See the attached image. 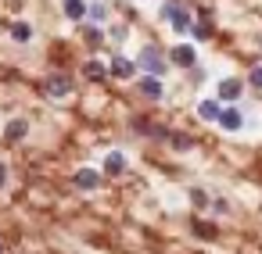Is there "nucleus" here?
<instances>
[{"label": "nucleus", "instance_id": "obj_1", "mask_svg": "<svg viewBox=\"0 0 262 254\" xmlns=\"http://www.w3.org/2000/svg\"><path fill=\"white\" fill-rule=\"evenodd\" d=\"M162 18H165L176 33H190V26H194V18H190V11H187L183 0H169V4L162 8Z\"/></svg>", "mask_w": 262, "mask_h": 254}, {"label": "nucleus", "instance_id": "obj_2", "mask_svg": "<svg viewBox=\"0 0 262 254\" xmlns=\"http://www.w3.org/2000/svg\"><path fill=\"white\" fill-rule=\"evenodd\" d=\"M137 65H140L147 75H158V79H162V72H165V65H169V61L158 54V47H144V50H140V58H137Z\"/></svg>", "mask_w": 262, "mask_h": 254}, {"label": "nucleus", "instance_id": "obj_3", "mask_svg": "<svg viewBox=\"0 0 262 254\" xmlns=\"http://www.w3.org/2000/svg\"><path fill=\"white\" fill-rule=\"evenodd\" d=\"M169 61H172V65H180V68H194L198 54H194V47H190V43H180V47H172Z\"/></svg>", "mask_w": 262, "mask_h": 254}, {"label": "nucleus", "instance_id": "obj_4", "mask_svg": "<svg viewBox=\"0 0 262 254\" xmlns=\"http://www.w3.org/2000/svg\"><path fill=\"white\" fill-rule=\"evenodd\" d=\"M219 125H223L226 133H237V129L244 125V115H241V108H223V115H219Z\"/></svg>", "mask_w": 262, "mask_h": 254}, {"label": "nucleus", "instance_id": "obj_5", "mask_svg": "<svg viewBox=\"0 0 262 254\" xmlns=\"http://www.w3.org/2000/svg\"><path fill=\"white\" fill-rule=\"evenodd\" d=\"M108 72H112L115 79H129V75L137 72V65H133L129 58H112V65H108Z\"/></svg>", "mask_w": 262, "mask_h": 254}, {"label": "nucleus", "instance_id": "obj_6", "mask_svg": "<svg viewBox=\"0 0 262 254\" xmlns=\"http://www.w3.org/2000/svg\"><path fill=\"white\" fill-rule=\"evenodd\" d=\"M69 90H72L69 75H51V79H47V93H51V97H69Z\"/></svg>", "mask_w": 262, "mask_h": 254}, {"label": "nucleus", "instance_id": "obj_7", "mask_svg": "<svg viewBox=\"0 0 262 254\" xmlns=\"http://www.w3.org/2000/svg\"><path fill=\"white\" fill-rule=\"evenodd\" d=\"M140 93L151 97V100H158V97H162V79H158V75H144V79H140Z\"/></svg>", "mask_w": 262, "mask_h": 254}, {"label": "nucleus", "instance_id": "obj_8", "mask_svg": "<svg viewBox=\"0 0 262 254\" xmlns=\"http://www.w3.org/2000/svg\"><path fill=\"white\" fill-rule=\"evenodd\" d=\"M241 90H244L241 79H223V83H219V100H237Z\"/></svg>", "mask_w": 262, "mask_h": 254}, {"label": "nucleus", "instance_id": "obj_9", "mask_svg": "<svg viewBox=\"0 0 262 254\" xmlns=\"http://www.w3.org/2000/svg\"><path fill=\"white\" fill-rule=\"evenodd\" d=\"M198 115H201L205 122H219V115H223V104H219V100H201V104H198Z\"/></svg>", "mask_w": 262, "mask_h": 254}, {"label": "nucleus", "instance_id": "obj_10", "mask_svg": "<svg viewBox=\"0 0 262 254\" xmlns=\"http://www.w3.org/2000/svg\"><path fill=\"white\" fill-rule=\"evenodd\" d=\"M97 183H101V175H97L94 168H79V172H76V186H79V190H97Z\"/></svg>", "mask_w": 262, "mask_h": 254}, {"label": "nucleus", "instance_id": "obj_11", "mask_svg": "<svg viewBox=\"0 0 262 254\" xmlns=\"http://www.w3.org/2000/svg\"><path fill=\"white\" fill-rule=\"evenodd\" d=\"M104 172H108V175H122V172H126V158H122L119 150H112V154L104 158Z\"/></svg>", "mask_w": 262, "mask_h": 254}, {"label": "nucleus", "instance_id": "obj_12", "mask_svg": "<svg viewBox=\"0 0 262 254\" xmlns=\"http://www.w3.org/2000/svg\"><path fill=\"white\" fill-rule=\"evenodd\" d=\"M26 133H29V122H26V118H11V122H8V129H4V136H8V140H22Z\"/></svg>", "mask_w": 262, "mask_h": 254}, {"label": "nucleus", "instance_id": "obj_13", "mask_svg": "<svg viewBox=\"0 0 262 254\" xmlns=\"http://www.w3.org/2000/svg\"><path fill=\"white\" fill-rule=\"evenodd\" d=\"M65 15L72 22H83L86 18V4H83V0H65Z\"/></svg>", "mask_w": 262, "mask_h": 254}, {"label": "nucleus", "instance_id": "obj_14", "mask_svg": "<svg viewBox=\"0 0 262 254\" xmlns=\"http://www.w3.org/2000/svg\"><path fill=\"white\" fill-rule=\"evenodd\" d=\"M11 40L29 43V40H33V26H29V22H15V26H11Z\"/></svg>", "mask_w": 262, "mask_h": 254}, {"label": "nucleus", "instance_id": "obj_15", "mask_svg": "<svg viewBox=\"0 0 262 254\" xmlns=\"http://www.w3.org/2000/svg\"><path fill=\"white\" fill-rule=\"evenodd\" d=\"M190 33H194V40H208L212 36V26L208 22H198V26H190Z\"/></svg>", "mask_w": 262, "mask_h": 254}, {"label": "nucleus", "instance_id": "obj_16", "mask_svg": "<svg viewBox=\"0 0 262 254\" xmlns=\"http://www.w3.org/2000/svg\"><path fill=\"white\" fill-rule=\"evenodd\" d=\"M104 72H108V68H104L101 61H90V65H86V75H90V79H104Z\"/></svg>", "mask_w": 262, "mask_h": 254}, {"label": "nucleus", "instance_id": "obj_17", "mask_svg": "<svg viewBox=\"0 0 262 254\" xmlns=\"http://www.w3.org/2000/svg\"><path fill=\"white\" fill-rule=\"evenodd\" d=\"M248 83H251V86H258V90H262V65H258V68H251V75H248Z\"/></svg>", "mask_w": 262, "mask_h": 254}, {"label": "nucleus", "instance_id": "obj_18", "mask_svg": "<svg viewBox=\"0 0 262 254\" xmlns=\"http://www.w3.org/2000/svg\"><path fill=\"white\" fill-rule=\"evenodd\" d=\"M86 15H90V18H97V22H101V18H104V15H108V11H104V8H101V4H94V8H86Z\"/></svg>", "mask_w": 262, "mask_h": 254}, {"label": "nucleus", "instance_id": "obj_19", "mask_svg": "<svg viewBox=\"0 0 262 254\" xmlns=\"http://www.w3.org/2000/svg\"><path fill=\"white\" fill-rule=\"evenodd\" d=\"M194 229H198V236H205V240H208V236H215V229H212V225H205V222H198Z\"/></svg>", "mask_w": 262, "mask_h": 254}, {"label": "nucleus", "instance_id": "obj_20", "mask_svg": "<svg viewBox=\"0 0 262 254\" xmlns=\"http://www.w3.org/2000/svg\"><path fill=\"white\" fill-rule=\"evenodd\" d=\"M86 33V43H101V29H83Z\"/></svg>", "mask_w": 262, "mask_h": 254}, {"label": "nucleus", "instance_id": "obj_21", "mask_svg": "<svg viewBox=\"0 0 262 254\" xmlns=\"http://www.w3.org/2000/svg\"><path fill=\"white\" fill-rule=\"evenodd\" d=\"M172 143H176V150H187V147H190V140H187V136H176Z\"/></svg>", "mask_w": 262, "mask_h": 254}, {"label": "nucleus", "instance_id": "obj_22", "mask_svg": "<svg viewBox=\"0 0 262 254\" xmlns=\"http://www.w3.org/2000/svg\"><path fill=\"white\" fill-rule=\"evenodd\" d=\"M4 175H8V172H4V165H0V183H4Z\"/></svg>", "mask_w": 262, "mask_h": 254}, {"label": "nucleus", "instance_id": "obj_23", "mask_svg": "<svg viewBox=\"0 0 262 254\" xmlns=\"http://www.w3.org/2000/svg\"><path fill=\"white\" fill-rule=\"evenodd\" d=\"M0 254H4V243H0Z\"/></svg>", "mask_w": 262, "mask_h": 254}]
</instances>
